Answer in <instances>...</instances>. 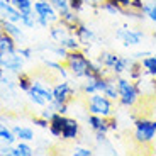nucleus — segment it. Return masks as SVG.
<instances>
[{
    "instance_id": "f257e3e1",
    "label": "nucleus",
    "mask_w": 156,
    "mask_h": 156,
    "mask_svg": "<svg viewBox=\"0 0 156 156\" xmlns=\"http://www.w3.org/2000/svg\"><path fill=\"white\" fill-rule=\"evenodd\" d=\"M63 63L66 65V68H68L71 76L82 78V80H85V78L90 76L92 59H88V56H87L82 49L68 51V55H66V58L63 59Z\"/></svg>"
},
{
    "instance_id": "f03ea898",
    "label": "nucleus",
    "mask_w": 156,
    "mask_h": 156,
    "mask_svg": "<svg viewBox=\"0 0 156 156\" xmlns=\"http://www.w3.org/2000/svg\"><path fill=\"white\" fill-rule=\"evenodd\" d=\"M117 88H119V104L124 107H134L139 102L141 92L137 88L136 82H133L131 78H122L115 76Z\"/></svg>"
},
{
    "instance_id": "7ed1b4c3",
    "label": "nucleus",
    "mask_w": 156,
    "mask_h": 156,
    "mask_svg": "<svg viewBox=\"0 0 156 156\" xmlns=\"http://www.w3.org/2000/svg\"><path fill=\"white\" fill-rule=\"evenodd\" d=\"M156 137V127L154 121L148 119V117H137L134 121V141L141 146L151 144Z\"/></svg>"
},
{
    "instance_id": "20e7f679",
    "label": "nucleus",
    "mask_w": 156,
    "mask_h": 156,
    "mask_svg": "<svg viewBox=\"0 0 156 156\" xmlns=\"http://www.w3.org/2000/svg\"><path fill=\"white\" fill-rule=\"evenodd\" d=\"M87 110L90 114H95V115L110 117V115H114V100H110L109 97H105L100 92H95V94L88 95Z\"/></svg>"
},
{
    "instance_id": "39448f33",
    "label": "nucleus",
    "mask_w": 156,
    "mask_h": 156,
    "mask_svg": "<svg viewBox=\"0 0 156 156\" xmlns=\"http://www.w3.org/2000/svg\"><path fill=\"white\" fill-rule=\"evenodd\" d=\"M32 12L34 16L39 17V19H46L48 22L55 24L59 20V14L53 5H51L49 0H41V2H34L32 5Z\"/></svg>"
},
{
    "instance_id": "423d86ee",
    "label": "nucleus",
    "mask_w": 156,
    "mask_h": 156,
    "mask_svg": "<svg viewBox=\"0 0 156 156\" xmlns=\"http://www.w3.org/2000/svg\"><path fill=\"white\" fill-rule=\"evenodd\" d=\"M75 98V90L73 87L68 83V80H59L58 83H55L53 87V100L59 102V104H70Z\"/></svg>"
},
{
    "instance_id": "0eeeda50",
    "label": "nucleus",
    "mask_w": 156,
    "mask_h": 156,
    "mask_svg": "<svg viewBox=\"0 0 156 156\" xmlns=\"http://www.w3.org/2000/svg\"><path fill=\"white\" fill-rule=\"evenodd\" d=\"M0 66L12 73H20L24 68V58L19 51H12V53L0 56Z\"/></svg>"
},
{
    "instance_id": "6e6552de",
    "label": "nucleus",
    "mask_w": 156,
    "mask_h": 156,
    "mask_svg": "<svg viewBox=\"0 0 156 156\" xmlns=\"http://www.w3.org/2000/svg\"><path fill=\"white\" fill-rule=\"evenodd\" d=\"M115 37L121 39L124 46H137L141 44V41L144 39V32L137 27H121L115 32Z\"/></svg>"
},
{
    "instance_id": "1a4fd4ad",
    "label": "nucleus",
    "mask_w": 156,
    "mask_h": 156,
    "mask_svg": "<svg viewBox=\"0 0 156 156\" xmlns=\"http://www.w3.org/2000/svg\"><path fill=\"white\" fill-rule=\"evenodd\" d=\"M78 134H80V124H78V121L76 119H71V117H66L65 119V124H63L61 139H65V141L76 139Z\"/></svg>"
},
{
    "instance_id": "9d476101",
    "label": "nucleus",
    "mask_w": 156,
    "mask_h": 156,
    "mask_svg": "<svg viewBox=\"0 0 156 156\" xmlns=\"http://www.w3.org/2000/svg\"><path fill=\"white\" fill-rule=\"evenodd\" d=\"M87 122H88L90 129L94 133H105L109 131V117H102V115H95V114H90L87 117Z\"/></svg>"
},
{
    "instance_id": "9b49d317",
    "label": "nucleus",
    "mask_w": 156,
    "mask_h": 156,
    "mask_svg": "<svg viewBox=\"0 0 156 156\" xmlns=\"http://www.w3.org/2000/svg\"><path fill=\"white\" fill-rule=\"evenodd\" d=\"M100 94H104L114 102H119V88H117V82L112 73H109L105 76V83H104V88H102Z\"/></svg>"
},
{
    "instance_id": "f8f14e48",
    "label": "nucleus",
    "mask_w": 156,
    "mask_h": 156,
    "mask_svg": "<svg viewBox=\"0 0 156 156\" xmlns=\"http://www.w3.org/2000/svg\"><path fill=\"white\" fill-rule=\"evenodd\" d=\"M58 22H61L63 26L68 29V31L75 32V29L78 27V24L82 22V20H80L78 12H73V10L70 9V10H66V12H63V14H59V20H58Z\"/></svg>"
},
{
    "instance_id": "ddd939ff",
    "label": "nucleus",
    "mask_w": 156,
    "mask_h": 156,
    "mask_svg": "<svg viewBox=\"0 0 156 156\" xmlns=\"http://www.w3.org/2000/svg\"><path fill=\"white\" fill-rule=\"evenodd\" d=\"M29 92H34V94L41 95L48 104L53 102V87L46 85V83H43V82H39V80H32V85H31V88H29Z\"/></svg>"
},
{
    "instance_id": "4468645a",
    "label": "nucleus",
    "mask_w": 156,
    "mask_h": 156,
    "mask_svg": "<svg viewBox=\"0 0 156 156\" xmlns=\"http://www.w3.org/2000/svg\"><path fill=\"white\" fill-rule=\"evenodd\" d=\"M75 36L78 37V41L82 43V46H90V43L95 39V32L90 27H87L83 22L78 24V27L75 29Z\"/></svg>"
},
{
    "instance_id": "2eb2a0df",
    "label": "nucleus",
    "mask_w": 156,
    "mask_h": 156,
    "mask_svg": "<svg viewBox=\"0 0 156 156\" xmlns=\"http://www.w3.org/2000/svg\"><path fill=\"white\" fill-rule=\"evenodd\" d=\"M12 51H17V41L10 34L2 31L0 32V56L7 55V53H12Z\"/></svg>"
},
{
    "instance_id": "dca6fc26",
    "label": "nucleus",
    "mask_w": 156,
    "mask_h": 156,
    "mask_svg": "<svg viewBox=\"0 0 156 156\" xmlns=\"http://www.w3.org/2000/svg\"><path fill=\"white\" fill-rule=\"evenodd\" d=\"M65 119H66V115L65 114H58L55 112V115L51 117L49 121V133L53 134L55 137H61V131H63V124H65Z\"/></svg>"
},
{
    "instance_id": "f3484780",
    "label": "nucleus",
    "mask_w": 156,
    "mask_h": 156,
    "mask_svg": "<svg viewBox=\"0 0 156 156\" xmlns=\"http://www.w3.org/2000/svg\"><path fill=\"white\" fill-rule=\"evenodd\" d=\"M20 10L19 9H16L12 4H7L2 10H0V17L2 19H7V20H12V22H17L20 24Z\"/></svg>"
},
{
    "instance_id": "a211bd4d",
    "label": "nucleus",
    "mask_w": 156,
    "mask_h": 156,
    "mask_svg": "<svg viewBox=\"0 0 156 156\" xmlns=\"http://www.w3.org/2000/svg\"><path fill=\"white\" fill-rule=\"evenodd\" d=\"M59 46H63L66 51H76V49H82V43L78 41V37L75 36V32H70L66 37H63L59 41Z\"/></svg>"
},
{
    "instance_id": "6ab92c4d",
    "label": "nucleus",
    "mask_w": 156,
    "mask_h": 156,
    "mask_svg": "<svg viewBox=\"0 0 156 156\" xmlns=\"http://www.w3.org/2000/svg\"><path fill=\"white\" fill-rule=\"evenodd\" d=\"M98 7L104 12H109L110 16H124V10H126V9H122L121 5L117 4V2H114V0H102V4L98 5Z\"/></svg>"
},
{
    "instance_id": "aec40b11",
    "label": "nucleus",
    "mask_w": 156,
    "mask_h": 156,
    "mask_svg": "<svg viewBox=\"0 0 156 156\" xmlns=\"http://www.w3.org/2000/svg\"><path fill=\"white\" fill-rule=\"evenodd\" d=\"M4 31L7 32V34H10L16 41L24 37V32H22V29H20V26L17 22H12V20L4 19Z\"/></svg>"
},
{
    "instance_id": "412c9836",
    "label": "nucleus",
    "mask_w": 156,
    "mask_h": 156,
    "mask_svg": "<svg viewBox=\"0 0 156 156\" xmlns=\"http://www.w3.org/2000/svg\"><path fill=\"white\" fill-rule=\"evenodd\" d=\"M12 131H14V134H16V137L19 141H32L34 139V131H32L31 127H24V126H14L12 127Z\"/></svg>"
},
{
    "instance_id": "4be33fe9",
    "label": "nucleus",
    "mask_w": 156,
    "mask_h": 156,
    "mask_svg": "<svg viewBox=\"0 0 156 156\" xmlns=\"http://www.w3.org/2000/svg\"><path fill=\"white\" fill-rule=\"evenodd\" d=\"M119 56L121 55H117V53H112V51H102L100 55H98V61L102 63V65H104V66L105 68H112L114 65H115V61L117 59H119Z\"/></svg>"
},
{
    "instance_id": "5701e85b",
    "label": "nucleus",
    "mask_w": 156,
    "mask_h": 156,
    "mask_svg": "<svg viewBox=\"0 0 156 156\" xmlns=\"http://www.w3.org/2000/svg\"><path fill=\"white\" fill-rule=\"evenodd\" d=\"M127 71H129V78H131L133 82H137V80H141V78H143L144 68H143L141 61H131V63H129Z\"/></svg>"
},
{
    "instance_id": "b1692460",
    "label": "nucleus",
    "mask_w": 156,
    "mask_h": 156,
    "mask_svg": "<svg viewBox=\"0 0 156 156\" xmlns=\"http://www.w3.org/2000/svg\"><path fill=\"white\" fill-rule=\"evenodd\" d=\"M129 63H131V59L124 58V56H119V59L115 61V65H114V66L110 68V73H112L114 76H121V75L124 73V71H127Z\"/></svg>"
},
{
    "instance_id": "393cba45",
    "label": "nucleus",
    "mask_w": 156,
    "mask_h": 156,
    "mask_svg": "<svg viewBox=\"0 0 156 156\" xmlns=\"http://www.w3.org/2000/svg\"><path fill=\"white\" fill-rule=\"evenodd\" d=\"M141 65L144 68V73H148L149 76L156 78V56H144L141 59Z\"/></svg>"
},
{
    "instance_id": "a878e982",
    "label": "nucleus",
    "mask_w": 156,
    "mask_h": 156,
    "mask_svg": "<svg viewBox=\"0 0 156 156\" xmlns=\"http://www.w3.org/2000/svg\"><path fill=\"white\" fill-rule=\"evenodd\" d=\"M44 65H46L48 68H51L53 71H56L58 75H61V78H65V80L68 78V73H70V71H68V68H66V65H65V63H59V61H51V59H46V61H44Z\"/></svg>"
},
{
    "instance_id": "bb28decb",
    "label": "nucleus",
    "mask_w": 156,
    "mask_h": 156,
    "mask_svg": "<svg viewBox=\"0 0 156 156\" xmlns=\"http://www.w3.org/2000/svg\"><path fill=\"white\" fill-rule=\"evenodd\" d=\"M10 4L16 9H19L20 14H31L34 0H10Z\"/></svg>"
},
{
    "instance_id": "cd10ccee",
    "label": "nucleus",
    "mask_w": 156,
    "mask_h": 156,
    "mask_svg": "<svg viewBox=\"0 0 156 156\" xmlns=\"http://www.w3.org/2000/svg\"><path fill=\"white\" fill-rule=\"evenodd\" d=\"M31 85H32V78L29 76L27 73H22V71H20L19 78H17V87H19L20 90H24V92H29Z\"/></svg>"
},
{
    "instance_id": "c85d7f7f",
    "label": "nucleus",
    "mask_w": 156,
    "mask_h": 156,
    "mask_svg": "<svg viewBox=\"0 0 156 156\" xmlns=\"http://www.w3.org/2000/svg\"><path fill=\"white\" fill-rule=\"evenodd\" d=\"M20 26L26 29H34L37 24H36V16L34 12H31V14H22L20 16Z\"/></svg>"
},
{
    "instance_id": "c756f323",
    "label": "nucleus",
    "mask_w": 156,
    "mask_h": 156,
    "mask_svg": "<svg viewBox=\"0 0 156 156\" xmlns=\"http://www.w3.org/2000/svg\"><path fill=\"white\" fill-rule=\"evenodd\" d=\"M143 12H144V16L148 17L151 22L156 24V2H146Z\"/></svg>"
},
{
    "instance_id": "7c9ffc66",
    "label": "nucleus",
    "mask_w": 156,
    "mask_h": 156,
    "mask_svg": "<svg viewBox=\"0 0 156 156\" xmlns=\"http://www.w3.org/2000/svg\"><path fill=\"white\" fill-rule=\"evenodd\" d=\"M49 2L58 10V14H63V12L70 10V0H49Z\"/></svg>"
},
{
    "instance_id": "2f4dec72",
    "label": "nucleus",
    "mask_w": 156,
    "mask_h": 156,
    "mask_svg": "<svg viewBox=\"0 0 156 156\" xmlns=\"http://www.w3.org/2000/svg\"><path fill=\"white\" fill-rule=\"evenodd\" d=\"M17 149H19V156H32L34 149L27 144V141H19L17 143Z\"/></svg>"
},
{
    "instance_id": "473e14b6",
    "label": "nucleus",
    "mask_w": 156,
    "mask_h": 156,
    "mask_svg": "<svg viewBox=\"0 0 156 156\" xmlns=\"http://www.w3.org/2000/svg\"><path fill=\"white\" fill-rule=\"evenodd\" d=\"M27 95H29V100L32 102V104H36V105H39V107H44V105H48V102L44 100L41 95H37V94H34V92H27Z\"/></svg>"
},
{
    "instance_id": "72a5a7b5",
    "label": "nucleus",
    "mask_w": 156,
    "mask_h": 156,
    "mask_svg": "<svg viewBox=\"0 0 156 156\" xmlns=\"http://www.w3.org/2000/svg\"><path fill=\"white\" fill-rule=\"evenodd\" d=\"M49 105L55 109V112H58V114H65L66 115V112H68V104H59V102H49Z\"/></svg>"
},
{
    "instance_id": "f704fd0d",
    "label": "nucleus",
    "mask_w": 156,
    "mask_h": 156,
    "mask_svg": "<svg viewBox=\"0 0 156 156\" xmlns=\"http://www.w3.org/2000/svg\"><path fill=\"white\" fill-rule=\"evenodd\" d=\"M32 124L34 126H37V127H41V129H48L49 127V121H48V119H44V117H34V119H32Z\"/></svg>"
},
{
    "instance_id": "c9c22d12",
    "label": "nucleus",
    "mask_w": 156,
    "mask_h": 156,
    "mask_svg": "<svg viewBox=\"0 0 156 156\" xmlns=\"http://www.w3.org/2000/svg\"><path fill=\"white\" fill-rule=\"evenodd\" d=\"M73 154L75 156H92L94 154V151L88 148H82V146H78V148L73 149Z\"/></svg>"
},
{
    "instance_id": "e433bc0d",
    "label": "nucleus",
    "mask_w": 156,
    "mask_h": 156,
    "mask_svg": "<svg viewBox=\"0 0 156 156\" xmlns=\"http://www.w3.org/2000/svg\"><path fill=\"white\" fill-rule=\"evenodd\" d=\"M83 7H85V4H83L82 0H70V9L73 12H78V14H80V12L83 10Z\"/></svg>"
},
{
    "instance_id": "4c0bfd02",
    "label": "nucleus",
    "mask_w": 156,
    "mask_h": 156,
    "mask_svg": "<svg viewBox=\"0 0 156 156\" xmlns=\"http://www.w3.org/2000/svg\"><path fill=\"white\" fill-rule=\"evenodd\" d=\"M144 5H146V0H131V7H129V9L137 10V12H143Z\"/></svg>"
},
{
    "instance_id": "58836bf2",
    "label": "nucleus",
    "mask_w": 156,
    "mask_h": 156,
    "mask_svg": "<svg viewBox=\"0 0 156 156\" xmlns=\"http://www.w3.org/2000/svg\"><path fill=\"white\" fill-rule=\"evenodd\" d=\"M55 115V109L48 104V105H44L43 112H41V117H44V119H48V121H51V117Z\"/></svg>"
},
{
    "instance_id": "ea45409f",
    "label": "nucleus",
    "mask_w": 156,
    "mask_h": 156,
    "mask_svg": "<svg viewBox=\"0 0 156 156\" xmlns=\"http://www.w3.org/2000/svg\"><path fill=\"white\" fill-rule=\"evenodd\" d=\"M17 51H19L20 55H22V58H24V59H31V58H32V55H34L31 48H19Z\"/></svg>"
},
{
    "instance_id": "a19ab883",
    "label": "nucleus",
    "mask_w": 156,
    "mask_h": 156,
    "mask_svg": "<svg viewBox=\"0 0 156 156\" xmlns=\"http://www.w3.org/2000/svg\"><path fill=\"white\" fill-rule=\"evenodd\" d=\"M119 129V122H117V119H114L112 115L109 117V131H117Z\"/></svg>"
},
{
    "instance_id": "79ce46f5",
    "label": "nucleus",
    "mask_w": 156,
    "mask_h": 156,
    "mask_svg": "<svg viewBox=\"0 0 156 156\" xmlns=\"http://www.w3.org/2000/svg\"><path fill=\"white\" fill-rule=\"evenodd\" d=\"M114 2H117L122 9H129V7H131V0H114Z\"/></svg>"
},
{
    "instance_id": "37998d69",
    "label": "nucleus",
    "mask_w": 156,
    "mask_h": 156,
    "mask_svg": "<svg viewBox=\"0 0 156 156\" xmlns=\"http://www.w3.org/2000/svg\"><path fill=\"white\" fill-rule=\"evenodd\" d=\"M82 2H83V4H88V5H97V0H82Z\"/></svg>"
},
{
    "instance_id": "c03bdc74",
    "label": "nucleus",
    "mask_w": 156,
    "mask_h": 156,
    "mask_svg": "<svg viewBox=\"0 0 156 156\" xmlns=\"http://www.w3.org/2000/svg\"><path fill=\"white\" fill-rule=\"evenodd\" d=\"M4 68H2V66H0V82H2V80H4Z\"/></svg>"
},
{
    "instance_id": "a18cd8bd",
    "label": "nucleus",
    "mask_w": 156,
    "mask_h": 156,
    "mask_svg": "<svg viewBox=\"0 0 156 156\" xmlns=\"http://www.w3.org/2000/svg\"><path fill=\"white\" fill-rule=\"evenodd\" d=\"M4 31V19H2V17H0V32Z\"/></svg>"
},
{
    "instance_id": "49530a36",
    "label": "nucleus",
    "mask_w": 156,
    "mask_h": 156,
    "mask_svg": "<svg viewBox=\"0 0 156 156\" xmlns=\"http://www.w3.org/2000/svg\"><path fill=\"white\" fill-rule=\"evenodd\" d=\"M4 127H5V124L2 121H0V133H2V131H4Z\"/></svg>"
},
{
    "instance_id": "de8ad7c7",
    "label": "nucleus",
    "mask_w": 156,
    "mask_h": 156,
    "mask_svg": "<svg viewBox=\"0 0 156 156\" xmlns=\"http://www.w3.org/2000/svg\"><path fill=\"white\" fill-rule=\"evenodd\" d=\"M153 90H154V94H156V80L153 82Z\"/></svg>"
},
{
    "instance_id": "09e8293b",
    "label": "nucleus",
    "mask_w": 156,
    "mask_h": 156,
    "mask_svg": "<svg viewBox=\"0 0 156 156\" xmlns=\"http://www.w3.org/2000/svg\"><path fill=\"white\" fill-rule=\"evenodd\" d=\"M34 2H41V0H34Z\"/></svg>"
},
{
    "instance_id": "8fccbe9b",
    "label": "nucleus",
    "mask_w": 156,
    "mask_h": 156,
    "mask_svg": "<svg viewBox=\"0 0 156 156\" xmlns=\"http://www.w3.org/2000/svg\"><path fill=\"white\" fill-rule=\"evenodd\" d=\"M154 127H156V121H154Z\"/></svg>"
},
{
    "instance_id": "3c124183",
    "label": "nucleus",
    "mask_w": 156,
    "mask_h": 156,
    "mask_svg": "<svg viewBox=\"0 0 156 156\" xmlns=\"http://www.w3.org/2000/svg\"><path fill=\"white\" fill-rule=\"evenodd\" d=\"M5 2H10V0H5Z\"/></svg>"
}]
</instances>
